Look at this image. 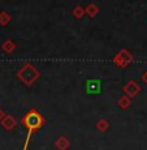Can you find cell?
Returning <instances> with one entry per match:
<instances>
[{
  "label": "cell",
  "instance_id": "7",
  "mask_svg": "<svg viewBox=\"0 0 147 150\" xmlns=\"http://www.w3.org/2000/svg\"><path fill=\"white\" fill-rule=\"evenodd\" d=\"M56 145H57V148H59L60 150H67L69 148V142H68V140L65 137H60L59 140L56 141Z\"/></svg>",
  "mask_w": 147,
  "mask_h": 150
},
{
  "label": "cell",
  "instance_id": "12",
  "mask_svg": "<svg viewBox=\"0 0 147 150\" xmlns=\"http://www.w3.org/2000/svg\"><path fill=\"white\" fill-rule=\"evenodd\" d=\"M98 128H99L100 131H104V129L108 128V123L106 122V120H100V122L98 123Z\"/></svg>",
  "mask_w": 147,
  "mask_h": 150
},
{
  "label": "cell",
  "instance_id": "6",
  "mask_svg": "<svg viewBox=\"0 0 147 150\" xmlns=\"http://www.w3.org/2000/svg\"><path fill=\"white\" fill-rule=\"evenodd\" d=\"M3 50L5 51V52H13L14 50H16V43L12 42L11 39H8V41L4 42V45H3Z\"/></svg>",
  "mask_w": 147,
  "mask_h": 150
},
{
  "label": "cell",
  "instance_id": "2",
  "mask_svg": "<svg viewBox=\"0 0 147 150\" xmlns=\"http://www.w3.org/2000/svg\"><path fill=\"white\" fill-rule=\"evenodd\" d=\"M17 76H18V79L21 80L22 82H25L26 85H30V83H33L39 77V72L34 68L33 64L26 63V64L24 65V68L18 72Z\"/></svg>",
  "mask_w": 147,
  "mask_h": 150
},
{
  "label": "cell",
  "instance_id": "13",
  "mask_svg": "<svg viewBox=\"0 0 147 150\" xmlns=\"http://www.w3.org/2000/svg\"><path fill=\"white\" fill-rule=\"evenodd\" d=\"M143 79H145V80H146V82H147V72L145 73V76H143Z\"/></svg>",
  "mask_w": 147,
  "mask_h": 150
},
{
  "label": "cell",
  "instance_id": "10",
  "mask_svg": "<svg viewBox=\"0 0 147 150\" xmlns=\"http://www.w3.org/2000/svg\"><path fill=\"white\" fill-rule=\"evenodd\" d=\"M11 20H12V17H11L7 12H1V13H0V25H7Z\"/></svg>",
  "mask_w": 147,
  "mask_h": 150
},
{
  "label": "cell",
  "instance_id": "9",
  "mask_svg": "<svg viewBox=\"0 0 147 150\" xmlns=\"http://www.w3.org/2000/svg\"><path fill=\"white\" fill-rule=\"evenodd\" d=\"M14 125H16V120L13 119V117H11V116H7L5 117V120H4V127L7 129H12L14 128Z\"/></svg>",
  "mask_w": 147,
  "mask_h": 150
},
{
  "label": "cell",
  "instance_id": "5",
  "mask_svg": "<svg viewBox=\"0 0 147 150\" xmlns=\"http://www.w3.org/2000/svg\"><path fill=\"white\" fill-rule=\"evenodd\" d=\"M85 11H86V14H89L90 17H94L99 13V8H98V5H95V4H89L87 7L85 8Z\"/></svg>",
  "mask_w": 147,
  "mask_h": 150
},
{
  "label": "cell",
  "instance_id": "3",
  "mask_svg": "<svg viewBox=\"0 0 147 150\" xmlns=\"http://www.w3.org/2000/svg\"><path fill=\"white\" fill-rule=\"evenodd\" d=\"M113 62L116 65L124 68V67H128L132 62H133V55L129 52L128 50H121L116 56L113 57Z\"/></svg>",
  "mask_w": 147,
  "mask_h": 150
},
{
  "label": "cell",
  "instance_id": "8",
  "mask_svg": "<svg viewBox=\"0 0 147 150\" xmlns=\"http://www.w3.org/2000/svg\"><path fill=\"white\" fill-rule=\"evenodd\" d=\"M72 13H73V16L76 17V18H82L83 14L86 13V11H85V8H83V7H81V5H77V7L74 8L73 11H72Z\"/></svg>",
  "mask_w": 147,
  "mask_h": 150
},
{
  "label": "cell",
  "instance_id": "11",
  "mask_svg": "<svg viewBox=\"0 0 147 150\" xmlns=\"http://www.w3.org/2000/svg\"><path fill=\"white\" fill-rule=\"evenodd\" d=\"M129 103H130V100H129L128 98H125V97H122V98H121V99H120V106H121V107H122V108L128 107V106H129Z\"/></svg>",
  "mask_w": 147,
  "mask_h": 150
},
{
  "label": "cell",
  "instance_id": "4",
  "mask_svg": "<svg viewBox=\"0 0 147 150\" xmlns=\"http://www.w3.org/2000/svg\"><path fill=\"white\" fill-rule=\"evenodd\" d=\"M122 90L125 91L126 94H129L130 97H135L138 93H139L141 88H139V85H138V83L135 82V81H129V82H128V85L124 86Z\"/></svg>",
  "mask_w": 147,
  "mask_h": 150
},
{
  "label": "cell",
  "instance_id": "1",
  "mask_svg": "<svg viewBox=\"0 0 147 150\" xmlns=\"http://www.w3.org/2000/svg\"><path fill=\"white\" fill-rule=\"evenodd\" d=\"M22 123H24V125L29 129V132H34L42 127L43 117L40 116L35 110H31V111H29L27 114L25 115V117L22 119Z\"/></svg>",
  "mask_w": 147,
  "mask_h": 150
}]
</instances>
